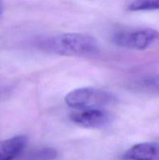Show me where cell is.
<instances>
[{"instance_id": "cell-1", "label": "cell", "mask_w": 159, "mask_h": 160, "mask_svg": "<svg viewBox=\"0 0 159 160\" xmlns=\"http://www.w3.org/2000/svg\"><path fill=\"white\" fill-rule=\"evenodd\" d=\"M43 47L56 54L78 57L94 56L99 48L94 38L80 33H65L51 38L43 42Z\"/></svg>"}, {"instance_id": "cell-2", "label": "cell", "mask_w": 159, "mask_h": 160, "mask_svg": "<svg viewBox=\"0 0 159 160\" xmlns=\"http://www.w3.org/2000/svg\"><path fill=\"white\" fill-rule=\"evenodd\" d=\"M65 102L75 109H104L116 102V97L111 92L94 87L75 89L65 97Z\"/></svg>"}, {"instance_id": "cell-3", "label": "cell", "mask_w": 159, "mask_h": 160, "mask_svg": "<svg viewBox=\"0 0 159 160\" xmlns=\"http://www.w3.org/2000/svg\"><path fill=\"white\" fill-rule=\"evenodd\" d=\"M112 40L122 48L143 50L159 40V31L151 28L120 30L112 35Z\"/></svg>"}, {"instance_id": "cell-4", "label": "cell", "mask_w": 159, "mask_h": 160, "mask_svg": "<svg viewBox=\"0 0 159 160\" xmlns=\"http://www.w3.org/2000/svg\"><path fill=\"white\" fill-rule=\"evenodd\" d=\"M70 118L75 124L88 129H102L113 121L112 114L104 109H77Z\"/></svg>"}, {"instance_id": "cell-5", "label": "cell", "mask_w": 159, "mask_h": 160, "mask_svg": "<svg viewBox=\"0 0 159 160\" xmlns=\"http://www.w3.org/2000/svg\"><path fill=\"white\" fill-rule=\"evenodd\" d=\"M126 160H159V144L142 142L129 148L123 155Z\"/></svg>"}, {"instance_id": "cell-6", "label": "cell", "mask_w": 159, "mask_h": 160, "mask_svg": "<svg viewBox=\"0 0 159 160\" xmlns=\"http://www.w3.org/2000/svg\"><path fill=\"white\" fill-rule=\"evenodd\" d=\"M25 135H17L0 142V160H13L18 157L27 145Z\"/></svg>"}, {"instance_id": "cell-7", "label": "cell", "mask_w": 159, "mask_h": 160, "mask_svg": "<svg viewBox=\"0 0 159 160\" xmlns=\"http://www.w3.org/2000/svg\"><path fill=\"white\" fill-rule=\"evenodd\" d=\"M131 11H146L159 9V0H133L129 5Z\"/></svg>"}, {"instance_id": "cell-8", "label": "cell", "mask_w": 159, "mask_h": 160, "mask_svg": "<svg viewBox=\"0 0 159 160\" xmlns=\"http://www.w3.org/2000/svg\"><path fill=\"white\" fill-rule=\"evenodd\" d=\"M57 157V152L52 148H42L33 153V158L36 160H53Z\"/></svg>"}, {"instance_id": "cell-9", "label": "cell", "mask_w": 159, "mask_h": 160, "mask_svg": "<svg viewBox=\"0 0 159 160\" xmlns=\"http://www.w3.org/2000/svg\"><path fill=\"white\" fill-rule=\"evenodd\" d=\"M145 83L148 86H151V87L154 88L159 90V74H156L154 75V76L150 77L147 79L145 80Z\"/></svg>"}, {"instance_id": "cell-10", "label": "cell", "mask_w": 159, "mask_h": 160, "mask_svg": "<svg viewBox=\"0 0 159 160\" xmlns=\"http://www.w3.org/2000/svg\"><path fill=\"white\" fill-rule=\"evenodd\" d=\"M2 11H3V3H2V1L0 0V16H1Z\"/></svg>"}]
</instances>
